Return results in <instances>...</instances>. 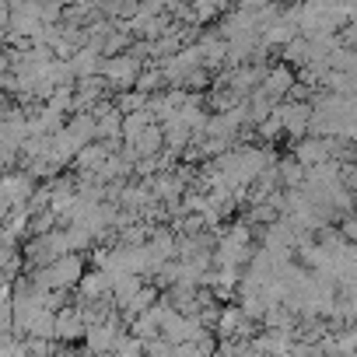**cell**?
Masks as SVG:
<instances>
[{"instance_id":"obj_1","label":"cell","mask_w":357,"mask_h":357,"mask_svg":"<svg viewBox=\"0 0 357 357\" xmlns=\"http://www.w3.org/2000/svg\"><path fill=\"white\" fill-rule=\"evenodd\" d=\"M102 67H105V77L116 81V84H130L137 77V60L133 56H116V60H109Z\"/></svg>"}]
</instances>
